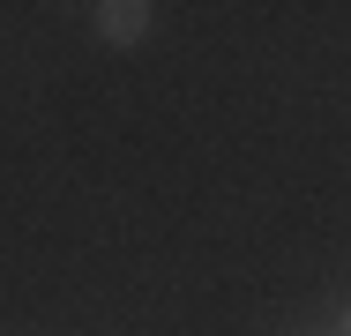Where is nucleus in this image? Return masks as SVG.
I'll return each mask as SVG.
<instances>
[{
    "label": "nucleus",
    "mask_w": 351,
    "mask_h": 336,
    "mask_svg": "<svg viewBox=\"0 0 351 336\" xmlns=\"http://www.w3.org/2000/svg\"><path fill=\"white\" fill-rule=\"evenodd\" d=\"M149 15H157L149 0H97V8H90V23H97L105 45H142V38H149Z\"/></svg>",
    "instance_id": "1"
}]
</instances>
